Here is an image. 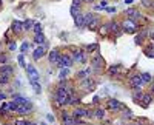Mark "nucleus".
Masks as SVG:
<instances>
[{
    "label": "nucleus",
    "mask_w": 154,
    "mask_h": 125,
    "mask_svg": "<svg viewBox=\"0 0 154 125\" xmlns=\"http://www.w3.org/2000/svg\"><path fill=\"white\" fill-rule=\"evenodd\" d=\"M122 28H123L125 33H136L137 31V25H136L134 20H131V19L125 20V22L122 23Z\"/></svg>",
    "instance_id": "nucleus-2"
},
{
    "label": "nucleus",
    "mask_w": 154,
    "mask_h": 125,
    "mask_svg": "<svg viewBox=\"0 0 154 125\" xmlns=\"http://www.w3.org/2000/svg\"><path fill=\"white\" fill-rule=\"evenodd\" d=\"M25 68H26V73H28V76H29V80H39L40 74H39V71L34 66H32V65H26Z\"/></svg>",
    "instance_id": "nucleus-5"
},
{
    "label": "nucleus",
    "mask_w": 154,
    "mask_h": 125,
    "mask_svg": "<svg viewBox=\"0 0 154 125\" xmlns=\"http://www.w3.org/2000/svg\"><path fill=\"white\" fill-rule=\"evenodd\" d=\"M11 30L14 31V33H20V31L23 30V23H22V22H19V20H14V22H12Z\"/></svg>",
    "instance_id": "nucleus-16"
},
{
    "label": "nucleus",
    "mask_w": 154,
    "mask_h": 125,
    "mask_svg": "<svg viewBox=\"0 0 154 125\" xmlns=\"http://www.w3.org/2000/svg\"><path fill=\"white\" fill-rule=\"evenodd\" d=\"M139 90H140V88H134V94H133V97H134L136 102H140V99H142V96H143L142 93L139 91Z\"/></svg>",
    "instance_id": "nucleus-27"
},
{
    "label": "nucleus",
    "mask_w": 154,
    "mask_h": 125,
    "mask_svg": "<svg viewBox=\"0 0 154 125\" xmlns=\"http://www.w3.org/2000/svg\"><path fill=\"white\" fill-rule=\"evenodd\" d=\"M108 71H110V74L112 76V74H117V71H119V66L116 65V66H111L110 69H108Z\"/></svg>",
    "instance_id": "nucleus-38"
},
{
    "label": "nucleus",
    "mask_w": 154,
    "mask_h": 125,
    "mask_svg": "<svg viewBox=\"0 0 154 125\" xmlns=\"http://www.w3.org/2000/svg\"><path fill=\"white\" fill-rule=\"evenodd\" d=\"M72 116L77 117V119H80V117H88V116H92V113H91V111H88V110H85V108L77 107L74 111H72Z\"/></svg>",
    "instance_id": "nucleus-4"
},
{
    "label": "nucleus",
    "mask_w": 154,
    "mask_h": 125,
    "mask_svg": "<svg viewBox=\"0 0 154 125\" xmlns=\"http://www.w3.org/2000/svg\"><path fill=\"white\" fill-rule=\"evenodd\" d=\"M34 42H36V43H40V45H43V43H45V36H43L42 33H40V34H36V37H34Z\"/></svg>",
    "instance_id": "nucleus-24"
},
{
    "label": "nucleus",
    "mask_w": 154,
    "mask_h": 125,
    "mask_svg": "<svg viewBox=\"0 0 154 125\" xmlns=\"http://www.w3.org/2000/svg\"><path fill=\"white\" fill-rule=\"evenodd\" d=\"M153 39H154V34H153Z\"/></svg>",
    "instance_id": "nucleus-48"
},
{
    "label": "nucleus",
    "mask_w": 154,
    "mask_h": 125,
    "mask_svg": "<svg viewBox=\"0 0 154 125\" xmlns=\"http://www.w3.org/2000/svg\"><path fill=\"white\" fill-rule=\"evenodd\" d=\"M80 14H82V12H80V6H76V5H71V16L72 17H77V16H80Z\"/></svg>",
    "instance_id": "nucleus-21"
},
{
    "label": "nucleus",
    "mask_w": 154,
    "mask_h": 125,
    "mask_svg": "<svg viewBox=\"0 0 154 125\" xmlns=\"http://www.w3.org/2000/svg\"><path fill=\"white\" fill-rule=\"evenodd\" d=\"M32 25H34L32 20H26V22H23V30H31Z\"/></svg>",
    "instance_id": "nucleus-30"
},
{
    "label": "nucleus",
    "mask_w": 154,
    "mask_h": 125,
    "mask_svg": "<svg viewBox=\"0 0 154 125\" xmlns=\"http://www.w3.org/2000/svg\"><path fill=\"white\" fill-rule=\"evenodd\" d=\"M54 99H56V103L59 107H62V105H68L69 103V96H54Z\"/></svg>",
    "instance_id": "nucleus-8"
},
{
    "label": "nucleus",
    "mask_w": 154,
    "mask_h": 125,
    "mask_svg": "<svg viewBox=\"0 0 154 125\" xmlns=\"http://www.w3.org/2000/svg\"><path fill=\"white\" fill-rule=\"evenodd\" d=\"M140 77H142L143 83H150V82L153 80V76H151V74H148V73H143V74H140Z\"/></svg>",
    "instance_id": "nucleus-25"
},
{
    "label": "nucleus",
    "mask_w": 154,
    "mask_h": 125,
    "mask_svg": "<svg viewBox=\"0 0 154 125\" xmlns=\"http://www.w3.org/2000/svg\"><path fill=\"white\" fill-rule=\"evenodd\" d=\"M119 26H120V25H119L117 22H110V23H108V30H110V31H116L117 34H120Z\"/></svg>",
    "instance_id": "nucleus-23"
},
{
    "label": "nucleus",
    "mask_w": 154,
    "mask_h": 125,
    "mask_svg": "<svg viewBox=\"0 0 154 125\" xmlns=\"http://www.w3.org/2000/svg\"><path fill=\"white\" fill-rule=\"evenodd\" d=\"M130 85H131L133 88H140V87L143 85V80H142V77H140V74L133 76V77L130 79Z\"/></svg>",
    "instance_id": "nucleus-6"
},
{
    "label": "nucleus",
    "mask_w": 154,
    "mask_h": 125,
    "mask_svg": "<svg viewBox=\"0 0 154 125\" xmlns=\"http://www.w3.org/2000/svg\"><path fill=\"white\" fill-rule=\"evenodd\" d=\"M143 5H145V6H150L151 3H150V0H143Z\"/></svg>",
    "instance_id": "nucleus-44"
},
{
    "label": "nucleus",
    "mask_w": 154,
    "mask_h": 125,
    "mask_svg": "<svg viewBox=\"0 0 154 125\" xmlns=\"http://www.w3.org/2000/svg\"><path fill=\"white\" fill-rule=\"evenodd\" d=\"M59 59H60V53H59V50H52V51H49V62H51V64H57Z\"/></svg>",
    "instance_id": "nucleus-12"
},
{
    "label": "nucleus",
    "mask_w": 154,
    "mask_h": 125,
    "mask_svg": "<svg viewBox=\"0 0 154 125\" xmlns=\"http://www.w3.org/2000/svg\"><path fill=\"white\" fill-rule=\"evenodd\" d=\"M29 82H31V85H32V88H34L36 93H40V91H42V87H40V83H39L37 80H29Z\"/></svg>",
    "instance_id": "nucleus-26"
},
{
    "label": "nucleus",
    "mask_w": 154,
    "mask_h": 125,
    "mask_svg": "<svg viewBox=\"0 0 154 125\" xmlns=\"http://www.w3.org/2000/svg\"><path fill=\"white\" fill-rule=\"evenodd\" d=\"M32 28H34L36 34H40V33H42V30H43V26L40 25V23H34V26H32Z\"/></svg>",
    "instance_id": "nucleus-32"
},
{
    "label": "nucleus",
    "mask_w": 154,
    "mask_h": 125,
    "mask_svg": "<svg viewBox=\"0 0 154 125\" xmlns=\"http://www.w3.org/2000/svg\"><path fill=\"white\" fill-rule=\"evenodd\" d=\"M97 25H99V20L94 17V19L91 20V23L88 25V28H90V30H96V28H97Z\"/></svg>",
    "instance_id": "nucleus-29"
},
{
    "label": "nucleus",
    "mask_w": 154,
    "mask_h": 125,
    "mask_svg": "<svg viewBox=\"0 0 154 125\" xmlns=\"http://www.w3.org/2000/svg\"><path fill=\"white\" fill-rule=\"evenodd\" d=\"M72 64H74V60H72V57L69 54H63V56H60V59L57 62V65L60 68H69Z\"/></svg>",
    "instance_id": "nucleus-1"
},
{
    "label": "nucleus",
    "mask_w": 154,
    "mask_h": 125,
    "mask_svg": "<svg viewBox=\"0 0 154 125\" xmlns=\"http://www.w3.org/2000/svg\"><path fill=\"white\" fill-rule=\"evenodd\" d=\"M92 116L97 117V119H103V117H105V110L103 108H97L94 113H92Z\"/></svg>",
    "instance_id": "nucleus-22"
},
{
    "label": "nucleus",
    "mask_w": 154,
    "mask_h": 125,
    "mask_svg": "<svg viewBox=\"0 0 154 125\" xmlns=\"http://www.w3.org/2000/svg\"><path fill=\"white\" fill-rule=\"evenodd\" d=\"M126 16H128V19H131V20H137V19L142 17V16H140V12L136 11L134 8H130L128 11H126Z\"/></svg>",
    "instance_id": "nucleus-10"
},
{
    "label": "nucleus",
    "mask_w": 154,
    "mask_h": 125,
    "mask_svg": "<svg viewBox=\"0 0 154 125\" xmlns=\"http://www.w3.org/2000/svg\"><path fill=\"white\" fill-rule=\"evenodd\" d=\"M45 53H46L45 46L40 45V46H37L36 50H34V53H32V57H34V60H39V59H42L43 56H45Z\"/></svg>",
    "instance_id": "nucleus-7"
},
{
    "label": "nucleus",
    "mask_w": 154,
    "mask_h": 125,
    "mask_svg": "<svg viewBox=\"0 0 154 125\" xmlns=\"http://www.w3.org/2000/svg\"><path fill=\"white\" fill-rule=\"evenodd\" d=\"M12 73H14L12 66H9V65H2V66H0V74H5V76H9V77H11Z\"/></svg>",
    "instance_id": "nucleus-14"
},
{
    "label": "nucleus",
    "mask_w": 154,
    "mask_h": 125,
    "mask_svg": "<svg viewBox=\"0 0 154 125\" xmlns=\"http://www.w3.org/2000/svg\"><path fill=\"white\" fill-rule=\"evenodd\" d=\"M80 2H82V0H72V5H76V6H80Z\"/></svg>",
    "instance_id": "nucleus-42"
},
{
    "label": "nucleus",
    "mask_w": 154,
    "mask_h": 125,
    "mask_svg": "<svg viewBox=\"0 0 154 125\" xmlns=\"http://www.w3.org/2000/svg\"><path fill=\"white\" fill-rule=\"evenodd\" d=\"M103 66V59L100 56H96L94 60H92V69H100Z\"/></svg>",
    "instance_id": "nucleus-13"
},
{
    "label": "nucleus",
    "mask_w": 154,
    "mask_h": 125,
    "mask_svg": "<svg viewBox=\"0 0 154 125\" xmlns=\"http://www.w3.org/2000/svg\"><path fill=\"white\" fill-rule=\"evenodd\" d=\"M82 85H83L85 90H90V91H91V90H94V85H96V83H94V80H90L88 77H86V79H83Z\"/></svg>",
    "instance_id": "nucleus-15"
},
{
    "label": "nucleus",
    "mask_w": 154,
    "mask_h": 125,
    "mask_svg": "<svg viewBox=\"0 0 154 125\" xmlns=\"http://www.w3.org/2000/svg\"><path fill=\"white\" fill-rule=\"evenodd\" d=\"M125 3H128V5H130V3H133V0H125Z\"/></svg>",
    "instance_id": "nucleus-45"
},
{
    "label": "nucleus",
    "mask_w": 154,
    "mask_h": 125,
    "mask_svg": "<svg viewBox=\"0 0 154 125\" xmlns=\"http://www.w3.org/2000/svg\"><path fill=\"white\" fill-rule=\"evenodd\" d=\"M8 48H9V51H14V50H17V45L14 43V42H9V45H8Z\"/></svg>",
    "instance_id": "nucleus-39"
},
{
    "label": "nucleus",
    "mask_w": 154,
    "mask_h": 125,
    "mask_svg": "<svg viewBox=\"0 0 154 125\" xmlns=\"http://www.w3.org/2000/svg\"><path fill=\"white\" fill-rule=\"evenodd\" d=\"M19 62H20V65H22V66H26V65H25V59H23V54H20V56H19Z\"/></svg>",
    "instance_id": "nucleus-40"
},
{
    "label": "nucleus",
    "mask_w": 154,
    "mask_h": 125,
    "mask_svg": "<svg viewBox=\"0 0 154 125\" xmlns=\"http://www.w3.org/2000/svg\"><path fill=\"white\" fill-rule=\"evenodd\" d=\"M6 99V96H5V93H0V100H5Z\"/></svg>",
    "instance_id": "nucleus-43"
},
{
    "label": "nucleus",
    "mask_w": 154,
    "mask_h": 125,
    "mask_svg": "<svg viewBox=\"0 0 154 125\" xmlns=\"http://www.w3.org/2000/svg\"><path fill=\"white\" fill-rule=\"evenodd\" d=\"M28 125H37V124H34V122H28Z\"/></svg>",
    "instance_id": "nucleus-46"
},
{
    "label": "nucleus",
    "mask_w": 154,
    "mask_h": 125,
    "mask_svg": "<svg viewBox=\"0 0 154 125\" xmlns=\"http://www.w3.org/2000/svg\"><path fill=\"white\" fill-rule=\"evenodd\" d=\"M74 22H76V26H79V28H85V19H83V14L77 16V17L74 19Z\"/></svg>",
    "instance_id": "nucleus-19"
},
{
    "label": "nucleus",
    "mask_w": 154,
    "mask_h": 125,
    "mask_svg": "<svg viewBox=\"0 0 154 125\" xmlns=\"http://www.w3.org/2000/svg\"><path fill=\"white\" fill-rule=\"evenodd\" d=\"M145 54L148 56V57H154V48H148V50H145Z\"/></svg>",
    "instance_id": "nucleus-37"
},
{
    "label": "nucleus",
    "mask_w": 154,
    "mask_h": 125,
    "mask_svg": "<svg viewBox=\"0 0 154 125\" xmlns=\"http://www.w3.org/2000/svg\"><path fill=\"white\" fill-rule=\"evenodd\" d=\"M108 108L117 111V110L122 108V103H120L119 100H116V99H110V100H108Z\"/></svg>",
    "instance_id": "nucleus-11"
},
{
    "label": "nucleus",
    "mask_w": 154,
    "mask_h": 125,
    "mask_svg": "<svg viewBox=\"0 0 154 125\" xmlns=\"http://www.w3.org/2000/svg\"><path fill=\"white\" fill-rule=\"evenodd\" d=\"M62 119H63V124L65 125H76V122H74V116H69L68 113H62Z\"/></svg>",
    "instance_id": "nucleus-9"
},
{
    "label": "nucleus",
    "mask_w": 154,
    "mask_h": 125,
    "mask_svg": "<svg viewBox=\"0 0 154 125\" xmlns=\"http://www.w3.org/2000/svg\"><path fill=\"white\" fill-rule=\"evenodd\" d=\"M8 82H9V76L0 74V85H2V83H8Z\"/></svg>",
    "instance_id": "nucleus-31"
},
{
    "label": "nucleus",
    "mask_w": 154,
    "mask_h": 125,
    "mask_svg": "<svg viewBox=\"0 0 154 125\" xmlns=\"http://www.w3.org/2000/svg\"><path fill=\"white\" fill-rule=\"evenodd\" d=\"M0 111H2V113H6V111H9V103H2V107H0Z\"/></svg>",
    "instance_id": "nucleus-36"
},
{
    "label": "nucleus",
    "mask_w": 154,
    "mask_h": 125,
    "mask_svg": "<svg viewBox=\"0 0 154 125\" xmlns=\"http://www.w3.org/2000/svg\"><path fill=\"white\" fill-rule=\"evenodd\" d=\"M14 100H16L17 103H22V105H28V107H31L29 100H28V99H25V97H22V96H16V97H14Z\"/></svg>",
    "instance_id": "nucleus-20"
},
{
    "label": "nucleus",
    "mask_w": 154,
    "mask_h": 125,
    "mask_svg": "<svg viewBox=\"0 0 154 125\" xmlns=\"http://www.w3.org/2000/svg\"><path fill=\"white\" fill-rule=\"evenodd\" d=\"M68 68H65V69H62V71H60V74H59V79L60 80H63V79H66V77H68Z\"/></svg>",
    "instance_id": "nucleus-28"
},
{
    "label": "nucleus",
    "mask_w": 154,
    "mask_h": 125,
    "mask_svg": "<svg viewBox=\"0 0 154 125\" xmlns=\"http://www.w3.org/2000/svg\"><path fill=\"white\" fill-rule=\"evenodd\" d=\"M91 71H92V68H86V69H83V71H79V73H77V77L83 80V79H86V77L91 74Z\"/></svg>",
    "instance_id": "nucleus-17"
},
{
    "label": "nucleus",
    "mask_w": 154,
    "mask_h": 125,
    "mask_svg": "<svg viewBox=\"0 0 154 125\" xmlns=\"http://www.w3.org/2000/svg\"><path fill=\"white\" fill-rule=\"evenodd\" d=\"M151 100H153V96H151V94H143L142 99H140V102H142L143 107H148L150 103H151Z\"/></svg>",
    "instance_id": "nucleus-18"
},
{
    "label": "nucleus",
    "mask_w": 154,
    "mask_h": 125,
    "mask_svg": "<svg viewBox=\"0 0 154 125\" xmlns=\"http://www.w3.org/2000/svg\"><path fill=\"white\" fill-rule=\"evenodd\" d=\"M16 125H28V122H25V121H16Z\"/></svg>",
    "instance_id": "nucleus-41"
},
{
    "label": "nucleus",
    "mask_w": 154,
    "mask_h": 125,
    "mask_svg": "<svg viewBox=\"0 0 154 125\" xmlns=\"http://www.w3.org/2000/svg\"><path fill=\"white\" fill-rule=\"evenodd\" d=\"M28 48H29V43H28V42H23L22 46H20V51H22V53H26V50H28Z\"/></svg>",
    "instance_id": "nucleus-35"
},
{
    "label": "nucleus",
    "mask_w": 154,
    "mask_h": 125,
    "mask_svg": "<svg viewBox=\"0 0 154 125\" xmlns=\"http://www.w3.org/2000/svg\"><path fill=\"white\" fill-rule=\"evenodd\" d=\"M85 2H92V0H85Z\"/></svg>",
    "instance_id": "nucleus-47"
},
{
    "label": "nucleus",
    "mask_w": 154,
    "mask_h": 125,
    "mask_svg": "<svg viewBox=\"0 0 154 125\" xmlns=\"http://www.w3.org/2000/svg\"><path fill=\"white\" fill-rule=\"evenodd\" d=\"M6 62H8V56H6V54H2V53H0V64L6 65Z\"/></svg>",
    "instance_id": "nucleus-33"
},
{
    "label": "nucleus",
    "mask_w": 154,
    "mask_h": 125,
    "mask_svg": "<svg viewBox=\"0 0 154 125\" xmlns=\"http://www.w3.org/2000/svg\"><path fill=\"white\" fill-rule=\"evenodd\" d=\"M97 48H99V45H97V43H92V45H88V46H86V50H88L90 53H92V51H96Z\"/></svg>",
    "instance_id": "nucleus-34"
},
{
    "label": "nucleus",
    "mask_w": 154,
    "mask_h": 125,
    "mask_svg": "<svg viewBox=\"0 0 154 125\" xmlns=\"http://www.w3.org/2000/svg\"><path fill=\"white\" fill-rule=\"evenodd\" d=\"M72 60L77 62V64H85V62H86V54H85V51L76 50L74 53H72Z\"/></svg>",
    "instance_id": "nucleus-3"
}]
</instances>
